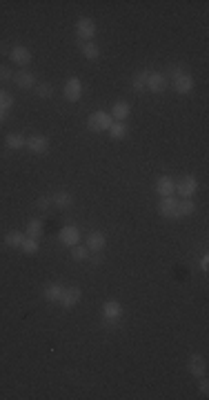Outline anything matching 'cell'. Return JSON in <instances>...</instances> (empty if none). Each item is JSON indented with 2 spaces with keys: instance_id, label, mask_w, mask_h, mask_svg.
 Segmentation results:
<instances>
[{
  "instance_id": "23",
  "label": "cell",
  "mask_w": 209,
  "mask_h": 400,
  "mask_svg": "<svg viewBox=\"0 0 209 400\" xmlns=\"http://www.w3.org/2000/svg\"><path fill=\"white\" fill-rule=\"evenodd\" d=\"M43 232H45V225H43V220H29L27 223V229H25V236H29V238H40L43 236Z\"/></svg>"
},
{
  "instance_id": "10",
  "label": "cell",
  "mask_w": 209,
  "mask_h": 400,
  "mask_svg": "<svg viewBox=\"0 0 209 400\" xmlns=\"http://www.w3.org/2000/svg\"><path fill=\"white\" fill-rule=\"evenodd\" d=\"M9 58L14 60L16 65H20V67H27L31 63V49L29 47H22V45H18V47H11V52H9Z\"/></svg>"
},
{
  "instance_id": "28",
  "label": "cell",
  "mask_w": 209,
  "mask_h": 400,
  "mask_svg": "<svg viewBox=\"0 0 209 400\" xmlns=\"http://www.w3.org/2000/svg\"><path fill=\"white\" fill-rule=\"evenodd\" d=\"M147 76H149V71H138V74L134 76L132 87L136 89V92H143V89L147 87Z\"/></svg>"
},
{
  "instance_id": "29",
  "label": "cell",
  "mask_w": 209,
  "mask_h": 400,
  "mask_svg": "<svg viewBox=\"0 0 209 400\" xmlns=\"http://www.w3.org/2000/svg\"><path fill=\"white\" fill-rule=\"evenodd\" d=\"M52 94H54V87L49 82H36V96H40V98H49Z\"/></svg>"
},
{
  "instance_id": "3",
  "label": "cell",
  "mask_w": 209,
  "mask_h": 400,
  "mask_svg": "<svg viewBox=\"0 0 209 400\" xmlns=\"http://www.w3.org/2000/svg\"><path fill=\"white\" fill-rule=\"evenodd\" d=\"M63 96H65V100H69V103H78L80 96H82V82L78 80V78H69V80L65 82Z\"/></svg>"
},
{
  "instance_id": "1",
  "label": "cell",
  "mask_w": 209,
  "mask_h": 400,
  "mask_svg": "<svg viewBox=\"0 0 209 400\" xmlns=\"http://www.w3.org/2000/svg\"><path fill=\"white\" fill-rule=\"evenodd\" d=\"M111 122H114V118L107 114V111H94L87 120V127L92 129V131L100 134V131H107V129L111 127Z\"/></svg>"
},
{
  "instance_id": "27",
  "label": "cell",
  "mask_w": 209,
  "mask_h": 400,
  "mask_svg": "<svg viewBox=\"0 0 209 400\" xmlns=\"http://www.w3.org/2000/svg\"><path fill=\"white\" fill-rule=\"evenodd\" d=\"M89 256H92V253H89L87 247H80V245H73V247H71V258H73L76 262L89 260Z\"/></svg>"
},
{
  "instance_id": "33",
  "label": "cell",
  "mask_w": 209,
  "mask_h": 400,
  "mask_svg": "<svg viewBox=\"0 0 209 400\" xmlns=\"http://www.w3.org/2000/svg\"><path fill=\"white\" fill-rule=\"evenodd\" d=\"M200 393H202V396H207V393H209V382L205 380V376H202V380H200Z\"/></svg>"
},
{
  "instance_id": "15",
  "label": "cell",
  "mask_w": 209,
  "mask_h": 400,
  "mask_svg": "<svg viewBox=\"0 0 209 400\" xmlns=\"http://www.w3.org/2000/svg\"><path fill=\"white\" fill-rule=\"evenodd\" d=\"M122 316V305L116 300H107L103 305V318L105 320H118Z\"/></svg>"
},
{
  "instance_id": "30",
  "label": "cell",
  "mask_w": 209,
  "mask_h": 400,
  "mask_svg": "<svg viewBox=\"0 0 209 400\" xmlns=\"http://www.w3.org/2000/svg\"><path fill=\"white\" fill-rule=\"evenodd\" d=\"M11 105H14V96H11L9 92H5V89H0V109L7 111Z\"/></svg>"
},
{
  "instance_id": "9",
  "label": "cell",
  "mask_w": 209,
  "mask_h": 400,
  "mask_svg": "<svg viewBox=\"0 0 209 400\" xmlns=\"http://www.w3.org/2000/svg\"><path fill=\"white\" fill-rule=\"evenodd\" d=\"M187 369H189V374L194 376V378H202V376L207 374V360L202 356H198V353H194V356H189Z\"/></svg>"
},
{
  "instance_id": "5",
  "label": "cell",
  "mask_w": 209,
  "mask_h": 400,
  "mask_svg": "<svg viewBox=\"0 0 209 400\" xmlns=\"http://www.w3.org/2000/svg\"><path fill=\"white\" fill-rule=\"evenodd\" d=\"M82 298V289L80 287H67V289H63V296H60V305H63L65 309H71L78 305V300Z\"/></svg>"
},
{
  "instance_id": "22",
  "label": "cell",
  "mask_w": 209,
  "mask_h": 400,
  "mask_svg": "<svg viewBox=\"0 0 209 400\" xmlns=\"http://www.w3.org/2000/svg\"><path fill=\"white\" fill-rule=\"evenodd\" d=\"M107 131H109V136L114 140H122V138H127L129 127L125 125V122H111V127L107 129Z\"/></svg>"
},
{
  "instance_id": "26",
  "label": "cell",
  "mask_w": 209,
  "mask_h": 400,
  "mask_svg": "<svg viewBox=\"0 0 209 400\" xmlns=\"http://www.w3.org/2000/svg\"><path fill=\"white\" fill-rule=\"evenodd\" d=\"M82 54H85V58L87 60H98V56H100V49H98V45L96 42H82Z\"/></svg>"
},
{
  "instance_id": "7",
  "label": "cell",
  "mask_w": 209,
  "mask_h": 400,
  "mask_svg": "<svg viewBox=\"0 0 209 400\" xmlns=\"http://www.w3.org/2000/svg\"><path fill=\"white\" fill-rule=\"evenodd\" d=\"M76 33H78V38H82L85 42H89L92 38L96 36V25H94V20L92 18H80L76 22Z\"/></svg>"
},
{
  "instance_id": "35",
  "label": "cell",
  "mask_w": 209,
  "mask_h": 400,
  "mask_svg": "<svg viewBox=\"0 0 209 400\" xmlns=\"http://www.w3.org/2000/svg\"><path fill=\"white\" fill-rule=\"evenodd\" d=\"M200 269H202V272H207V269H209V256H202V260H200Z\"/></svg>"
},
{
  "instance_id": "19",
  "label": "cell",
  "mask_w": 209,
  "mask_h": 400,
  "mask_svg": "<svg viewBox=\"0 0 209 400\" xmlns=\"http://www.w3.org/2000/svg\"><path fill=\"white\" fill-rule=\"evenodd\" d=\"M63 289H65L63 285H58V283H49L47 287H45V291H43L45 300H49V302H58V300H60V296H63Z\"/></svg>"
},
{
  "instance_id": "20",
  "label": "cell",
  "mask_w": 209,
  "mask_h": 400,
  "mask_svg": "<svg viewBox=\"0 0 209 400\" xmlns=\"http://www.w3.org/2000/svg\"><path fill=\"white\" fill-rule=\"evenodd\" d=\"M196 211V202L185 198V200H178V207H176V218H187L191 213Z\"/></svg>"
},
{
  "instance_id": "24",
  "label": "cell",
  "mask_w": 209,
  "mask_h": 400,
  "mask_svg": "<svg viewBox=\"0 0 209 400\" xmlns=\"http://www.w3.org/2000/svg\"><path fill=\"white\" fill-rule=\"evenodd\" d=\"M3 240H5V245H7V247L18 249V247L22 245V240H25V234H20V232H7V234L3 236Z\"/></svg>"
},
{
  "instance_id": "17",
  "label": "cell",
  "mask_w": 209,
  "mask_h": 400,
  "mask_svg": "<svg viewBox=\"0 0 209 400\" xmlns=\"http://www.w3.org/2000/svg\"><path fill=\"white\" fill-rule=\"evenodd\" d=\"M107 245V238L103 232H92L87 236V249L89 251H103Z\"/></svg>"
},
{
  "instance_id": "14",
  "label": "cell",
  "mask_w": 209,
  "mask_h": 400,
  "mask_svg": "<svg viewBox=\"0 0 209 400\" xmlns=\"http://www.w3.org/2000/svg\"><path fill=\"white\" fill-rule=\"evenodd\" d=\"M129 114H132V107H129V103H125V100H118V103L111 107V118H114L116 122H125Z\"/></svg>"
},
{
  "instance_id": "16",
  "label": "cell",
  "mask_w": 209,
  "mask_h": 400,
  "mask_svg": "<svg viewBox=\"0 0 209 400\" xmlns=\"http://www.w3.org/2000/svg\"><path fill=\"white\" fill-rule=\"evenodd\" d=\"M14 82L20 89H31L36 87V74H31V71H18V74H14Z\"/></svg>"
},
{
  "instance_id": "13",
  "label": "cell",
  "mask_w": 209,
  "mask_h": 400,
  "mask_svg": "<svg viewBox=\"0 0 209 400\" xmlns=\"http://www.w3.org/2000/svg\"><path fill=\"white\" fill-rule=\"evenodd\" d=\"M176 207H178V198H174V196H167V198L160 200V205H158V211H160L162 218H176Z\"/></svg>"
},
{
  "instance_id": "36",
  "label": "cell",
  "mask_w": 209,
  "mask_h": 400,
  "mask_svg": "<svg viewBox=\"0 0 209 400\" xmlns=\"http://www.w3.org/2000/svg\"><path fill=\"white\" fill-rule=\"evenodd\" d=\"M5 120H7V111L0 109V122H5Z\"/></svg>"
},
{
  "instance_id": "2",
  "label": "cell",
  "mask_w": 209,
  "mask_h": 400,
  "mask_svg": "<svg viewBox=\"0 0 209 400\" xmlns=\"http://www.w3.org/2000/svg\"><path fill=\"white\" fill-rule=\"evenodd\" d=\"M176 191L180 198H191V196L198 191V180H196V176H185L176 180Z\"/></svg>"
},
{
  "instance_id": "31",
  "label": "cell",
  "mask_w": 209,
  "mask_h": 400,
  "mask_svg": "<svg viewBox=\"0 0 209 400\" xmlns=\"http://www.w3.org/2000/svg\"><path fill=\"white\" fill-rule=\"evenodd\" d=\"M36 207H38L40 211H47L49 207H52V198H47V196H40V198L36 200Z\"/></svg>"
},
{
  "instance_id": "25",
  "label": "cell",
  "mask_w": 209,
  "mask_h": 400,
  "mask_svg": "<svg viewBox=\"0 0 209 400\" xmlns=\"http://www.w3.org/2000/svg\"><path fill=\"white\" fill-rule=\"evenodd\" d=\"M20 249L27 253V256H33V253H38V249H40V242H38L36 238H29V236H25V240H22Z\"/></svg>"
},
{
  "instance_id": "4",
  "label": "cell",
  "mask_w": 209,
  "mask_h": 400,
  "mask_svg": "<svg viewBox=\"0 0 209 400\" xmlns=\"http://www.w3.org/2000/svg\"><path fill=\"white\" fill-rule=\"evenodd\" d=\"M58 240L63 242L65 247H73L78 245V240H80V229L76 227V225H67L58 232Z\"/></svg>"
},
{
  "instance_id": "34",
  "label": "cell",
  "mask_w": 209,
  "mask_h": 400,
  "mask_svg": "<svg viewBox=\"0 0 209 400\" xmlns=\"http://www.w3.org/2000/svg\"><path fill=\"white\" fill-rule=\"evenodd\" d=\"M9 52H11V47L7 42H0V56H9Z\"/></svg>"
},
{
  "instance_id": "32",
  "label": "cell",
  "mask_w": 209,
  "mask_h": 400,
  "mask_svg": "<svg viewBox=\"0 0 209 400\" xmlns=\"http://www.w3.org/2000/svg\"><path fill=\"white\" fill-rule=\"evenodd\" d=\"M0 80H14V71L7 65H0Z\"/></svg>"
},
{
  "instance_id": "8",
  "label": "cell",
  "mask_w": 209,
  "mask_h": 400,
  "mask_svg": "<svg viewBox=\"0 0 209 400\" xmlns=\"http://www.w3.org/2000/svg\"><path fill=\"white\" fill-rule=\"evenodd\" d=\"M194 78L187 71H180V74L174 76V89H176L178 94H189L191 89H194Z\"/></svg>"
},
{
  "instance_id": "18",
  "label": "cell",
  "mask_w": 209,
  "mask_h": 400,
  "mask_svg": "<svg viewBox=\"0 0 209 400\" xmlns=\"http://www.w3.org/2000/svg\"><path fill=\"white\" fill-rule=\"evenodd\" d=\"M52 205L58 207V209H69V207L73 205V196L69 194V191H56V194L52 196Z\"/></svg>"
},
{
  "instance_id": "21",
  "label": "cell",
  "mask_w": 209,
  "mask_h": 400,
  "mask_svg": "<svg viewBox=\"0 0 209 400\" xmlns=\"http://www.w3.org/2000/svg\"><path fill=\"white\" fill-rule=\"evenodd\" d=\"M25 143H27V138L22 136V134H7L5 136V147L7 149H22L25 147Z\"/></svg>"
},
{
  "instance_id": "12",
  "label": "cell",
  "mask_w": 209,
  "mask_h": 400,
  "mask_svg": "<svg viewBox=\"0 0 209 400\" xmlns=\"http://www.w3.org/2000/svg\"><path fill=\"white\" fill-rule=\"evenodd\" d=\"M156 191H158V196H162V198L174 196L176 194V180H174L172 176H160L156 180Z\"/></svg>"
},
{
  "instance_id": "6",
  "label": "cell",
  "mask_w": 209,
  "mask_h": 400,
  "mask_svg": "<svg viewBox=\"0 0 209 400\" xmlns=\"http://www.w3.org/2000/svg\"><path fill=\"white\" fill-rule=\"evenodd\" d=\"M147 89L154 94H162L167 89V78L165 74H160V71H149V76H147Z\"/></svg>"
},
{
  "instance_id": "11",
  "label": "cell",
  "mask_w": 209,
  "mask_h": 400,
  "mask_svg": "<svg viewBox=\"0 0 209 400\" xmlns=\"http://www.w3.org/2000/svg\"><path fill=\"white\" fill-rule=\"evenodd\" d=\"M25 147L31 151V154H45V151L49 149V138L47 136H40V134H36V136L27 138Z\"/></svg>"
}]
</instances>
